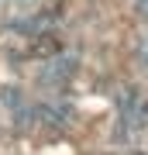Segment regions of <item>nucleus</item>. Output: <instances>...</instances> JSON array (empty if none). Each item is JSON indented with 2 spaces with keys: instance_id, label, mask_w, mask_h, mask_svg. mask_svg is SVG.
Wrapping results in <instances>:
<instances>
[{
  "instance_id": "1",
  "label": "nucleus",
  "mask_w": 148,
  "mask_h": 155,
  "mask_svg": "<svg viewBox=\"0 0 148 155\" xmlns=\"http://www.w3.org/2000/svg\"><path fill=\"white\" fill-rule=\"evenodd\" d=\"M145 59H148V48H145Z\"/></svg>"
}]
</instances>
